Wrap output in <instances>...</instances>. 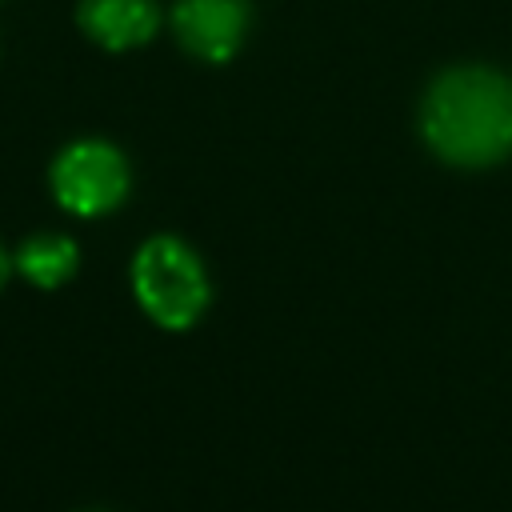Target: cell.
<instances>
[{"mask_svg": "<svg viewBox=\"0 0 512 512\" xmlns=\"http://www.w3.org/2000/svg\"><path fill=\"white\" fill-rule=\"evenodd\" d=\"M420 132L444 164H500L512 156V80L480 64L448 68L424 92Z\"/></svg>", "mask_w": 512, "mask_h": 512, "instance_id": "obj_1", "label": "cell"}, {"mask_svg": "<svg viewBox=\"0 0 512 512\" xmlns=\"http://www.w3.org/2000/svg\"><path fill=\"white\" fill-rule=\"evenodd\" d=\"M132 292H136V304L160 328H172V332L192 328L212 300L200 256L176 236H152L148 244H140L132 260Z\"/></svg>", "mask_w": 512, "mask_h": 512, "instance_id": "obj_2", "label": "cell"}, {"mask_svg": "<svg viewBox=\"0 0 512 512\" xmlns=\"http://www.w3.org/2000/svg\"><path fill=\"white\" fill-rule=\"evenodd\" d=\"M52 196L72 216H104L128 196V164L104 140H76L52 164Z\"/></svg>", "mask_w": 512, "mask_h": 512, "instance_id": "obj_3", "label": "cell"}, {"mask_svg": "<svg viewBox=\"0 0 512 512\" xmlns=\"http://www.w3.org/2000/svg\"><path fill=\"white\" fill-rule=\"evenodd\" d=\"M176 40L204 64H224L240 52L248 32V0H176Z\"/></svg>", "mask_w": 512, "mask_h": 512, "instance_id": "obj_4", "label": "cell"}, {"mask_svg": "<svg viewBox=\"0 0 512 512\" xmlns=\"http://www.w3.org/2000/svg\"><path fill=\"white\" fill-rule=\"evenodd\" d=\"M80 28L108 52H128L156 36L160 8L156 0H80Z\"/></svg>", "mask_w": 512, "mask_h": 512, "instance_id": "obj_5", "label": "cell"}, {"mask_svg": "<svg viewBox=\"0 0 512 512\" xmlns=\"http://www.w3.org/2000/svg\"><path fill=\"white\" fill-rule=\"evenodd\" d=\"M80 264V252L68 236L60 232H40L32 236L20 252H16V268L24 272V280H32L36 288H60L64 280H72Z\"/></svg>", "mask_w": 512, "mask_h": 512, "instance_id": "obj_6", "label": "cell"}, {"mask_svg": "<svg viewBox=\"0 0 512 512\" xmlns=\"http://www.w3.org/2000/svg\"><path fill=\"white\" fill-rule=\"evenodd\" d=\"M8 272H12V260H8V252L0 248V288H4V280H8Z\"/></svg>", "mask_w": 512, "mask_h": 512, "instance_id": "obj_7", "label": "cell"}]
</instances>
